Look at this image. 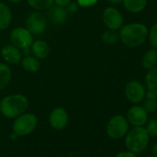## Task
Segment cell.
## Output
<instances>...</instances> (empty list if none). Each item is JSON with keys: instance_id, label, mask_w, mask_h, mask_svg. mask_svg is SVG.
I'll return each mask as SVG.
<instances>
[{"instance_id": "30", "label": "cell", "mask_w": 157, "mask_h": 157, "mask_svg": "<svg viewBox=\"0 0 157 157\" xmlns=\"http://www.w3.org/2000/svg\"><path fill=\"white\" fill-rule=\"evenodd\" d=\"M145 97H146V98H149V99H157V94H156L155 93H153V92L148 90V91L145 93Z\"/></svg>"}, {"instance_id": "20", "label": "cell", "mask_w": 157, "mask_h": 157, "mask_svg": "<svg viewBox=\"0 0 157 157\" xmlns=\"http://www.w3.org/2000/svg\"><path fill=\"white\" fill-rule=\"evenodd\" d=\"M21 62L22 67L28 72L34 73V72H37L40 68V61L35 56H27L24 58H22Z\"/></svg>"}, {"instance_id": "17", "label": "cell", "mask_w": 157, "mask_h": 157, "mask_svg": "<svg viewBox=\"0 0 157 157\" xmlns=\"http://www.w3.org/2000/svg\"><path fill=\"white\" fill-rule=\"evenodd\" d=\"M12 71L7 63H0V91L5 89L10 82Z\"/></svg>"}, {"instance_id": "4", "label": "cell", "mask_w": 157, "mask_h": 157, "mask_svg": "<svg viewBox=\"0 0 157 157\" xmlns=\"http://www.w3.org/2000/svg\"><path fill=\"white\" fill-rule=\"evenodd\" d=\"M37 117L33 113H23L16 117L12 128L17 136H27L37 127Z\"/></svg>"}, {"instance_id": "14", "label": "cell", "mask_w": 157, "mask_h": 157, "mask_svg": "<svg viewBox=\"0 0 157 157\" xmlns=\"http://www.w3.org/2000/svg\"><path fill=\"white\" fill-rule=\"evenodd\" d=\"M31 51L36 58L44 59L50 54V46L46 42L43 40H37L33 43Z\"/></svg>"}, {"instance_id": "28", "label": "cell", "mask_w": 157, "mask_h": 157, "mask_svg": "<svg viewBox=\"0 0 157 157\" xmlns=\"http://www.w3.org/2000/svg\"><path fill=\"white\" fill-rule=\"evenodd\" d=\"M116 157H138V156L136 155V153L128 151H121L118 154H117Z\"/></svg>"}, {"instance_id": "6", "label": "cell", "mask_w": 157, "mask_h": 157, "mask_svg": "<svg viewBox=\"0 0 157 157\" xmlns=\"http://www.w3.org/2000/svg\"><path fill=\"white\" fill-rule=\"evenodd\" d=\"M10 41L13 45L21 50L30 49L33 43V34L23 27H18L12 30L10 33Z\"/></svg>"}, {"instance_id": "3", "label": "cell", "mask_w": 157, "mask_h": 157, "mask_svg": "<svg viewBox=\"0 0 157 157\" xmlns=\"http://www.w3.org/2000/svg\"><path fill=\"white\" fill-rule=\"evenodd\" d=\"M150 141V136L146 129L142 127H134L128 132L125 140L126 147L129 151L134 153L142 152L148 146Z\"/></svg>"}, {"instance_id": "12", "label": "cell", "mask_w": 157, "mask_h": 157, "mask_svg": "<svg viewBox=\"0 0 157 157\" xmlns=\"http://www.w3.org/2000/svg\"><path fill=\"white\" fill-rule=\"evenodd\" d=\"M2 58L9 64H19L22 59V54L21 49L11 44H5L1 49Z\"/></svg>"}, {"instance_id": "18", "label": "cell", "mask_w": 157, "mask_h": 157, "mask_svg": "<svg viewBox=\"0 0 157 157\" xmlns=\"http://www.w3.org/2000/svg\"><path fill=\"white\" fill-rule=\"evenodd\" d=\"M141 65L147 70L157 66V49L154 48L147 51L142 57Z\"/></svg>"}, {"instance_id": "11", "label": "cell", "mask_w": 157, "mask_h": 157, "mask_svg": "<svg viewBox=\"0 0 157 157\" xmlns=\"http://www.w3.org/2000/svg\"><path fill=\"white\" fill-rule=\"evenodd\" d=\"M127 119L134 127H141L148 120V113L142 106L134 105L130 107L127 114Z\"/></svg>"}, {"instance_id": "15", "label": "cell", "mask_w": 157, "mask_h": 157, "mask_svg": "<svg viewBox=\"0 0 157 157\" xmlns=\"http://www.w3.org/2000/svg\"><path fill=\"white\" fill-rule=\"evenodd\" d=\"M12 21V13L10 8L0 2V30H6L9 28Z\"/></svg>"}, {"instance_id": "10", "label": "cell", "mask_w": 157, "mask_h": 157, "mask_svg": "<svg viewBox=\"0 0 157 157\" xmlns=\"http://www.w3.org/2000/svg\"><path fill=\"white\" fill-rule=\"evenodd\" d=\"M49 123L50 126L56 130L64 129L68 123L67 112L63 107L54 108L49 116Z\"/></svg>"}, {"instance_id": "13", "label": "cell", "mask_w": 157, "mask_h": 157, "mask_svg": "<svg viewBox=\"0 0 157 157\" xmlns=\"http://www.w3.org/2000/svg\"><path fill=\"white\" fill-rule=\"evenodd\" d=\"M47 10H48L47 11V19L52 24L57 26V25L63 24L67 21V11L66 8L53 5Z\"/></svg>"}, {"instance_id": "23", "label": "cell", "mask_w": 157, "mask_h": 157, "mask_svg": "<svg viewBox=\"0 0 157 157\" xmlns=\"http://www.w3.org/2000/svg\"><path fill=\"white\" fill-rule=\"evenodd\" d=\"M148 37L151 44L157 49V23L152 25L151 29L148 31Z\"/></svg>"}, {"instance_id": "8", "label": "cell", "mask_w": 157, "mask_h": 157, "mask_svg": "<svg viewBox=\"0 0 157 157\" xmlns=\"http://www.w3.org/2000/svg\"><path fill=\"white\" fill-rule=\"evenodd\" d=\"M102 18L105 25L109 30L117 31L123 26V22H124L123 16L121 12L114 7L106 8L103 12Z\"/></svg>"}, {"instance_id": "2", "label": "cell", "mask_w": 157, "mask_h": 157, "mask_svg": "<svg viewBox=\"0 0 157 157\" xmlns=\"http://www.w3.org/2000/svg\"><path fill=\"white\" fill-rule=\"evenodd\" d=\"M29 106V100L23 94H11L0 101V112L8 118H16L25 113Z\"/></svg>"}, {"instance_id": "31", "label": "cell", "mask_w": 157, "mask_h": 157, "mask_svg": "<svg viewBox=\"0 0 157 157\" xmlns=\"http://www.w3.org/2000/svg\"><path fill=\"white\" fill-rule=\"evenodd\" d=\"M107 1L109 3H111L112 5H119V4L122 3L123 0H107Z\"/></svg>"}, {"instance_id": "26", "label": "cell", "mask_w": 157, "mask_h": 157, "mask_svg": "<svg viewBox=\"0 0 157 157\" xmlns=\"http://www.w3.org/2000/svg\"><path fill=\"white\" fill-rule=\"evenodd\" d=\"M98 2V0H77V4L81 8H87L94 6Z\"/></svg>"}, {"instance_id": "34", "label": "cell", "mask_w": 157, "mask_h": 157, "mask_svg": "<svg viewBox=\"0 0 157 157\" xmlns=\"http://www.w3.org/2000/svg\"><path fill=\"white\" fill-rule=\"evenodd\" d=\"M150 157H157L156 155H152V156H150Z\"/></svg>"}, {"instance_id": "19", "label": "cell", "mask_w": 157, "mask_h": 157, "mask_svg": "<svg viewBox=\"0 0 157 157\" xmlns=\"http://www.w3.org/2000/svg\"><path fill=\"white\" fill-rule=\"evenodd\" d=\"M145 82L147 89L157 94V66L148 69L145 77Z\"/></svg>"}, {"instance_id": "22", "label": "cell", "mask_w": 157, "mask_h": 157, "mask_svg": "<svg viewBox=\"0 0 157 157\" xmlns=\"http://www.w3.org/2000/svg\"><path fill=\"white\" fill-rule=\"evenodd\" d=\"M102 41L106 44H114L119 40V34L117 31L114 30H107L103 33L102 34Z\"/></svg>"}, {"instance_id": "25", "label": "cell", "mask_w": 157, "mask_h": 157, "mask_svg": "<svg viewBox=\"0 0 157 157\" xmlns=\"http://www.w3.org/2000/svg\"><path fill=\"white\" fill-rule=\"evenodd\" d=\"M145 129L150 137H157V120H151Z\"/></svg>"}, {"instance_id": "9", "label": "cell", "mask_w": 157, "mask_h": 157, "mask_svg": "<svg viewBox=\"0 0 157 157\" xmlns=\"http://www.w3.org/2000/svg\"><path fill=\"white\" fill-rule=\"evenodd\" d=\"M145 93L143 84L138 81H131L125 87V95L127 99L133 104L142 102L145 97Z\"/></svg>"}, {"instance_id": "27", "label": "cell", "mask_w": 157, "mask_h": 157, "mask_svg": "<svg viewBox=\"0 0 157 157\" xmlns=\"http://www.w3.org/2000/svg\"><path fill=\"white\" fill-rule=\"evenodd\" d=\"M78 7L77 3H74V2H70L67 7H66V10L67 11V13H75L78 10Z\"/></svg>"}, {"instance_id": "5", "label": "cell", "mask_w": 157, "mask_h": 157, "mask_svg": "<svg viewBox=\"0 0 157 157\" xmlns=\"http://www.w3.org/2000/svg\"><path fill=\"white\" fill-rule=\"evenodd\" d=\"M128 130V121L121 115H116L110 118L106 126L107 135L113 140L123 138Z\"/></svg>"}, {"instance_id": "32", "label": "cell", "mask_w": 157, "mask_h": 157, "mask_svg": "<svg viewBox=\"0 0 157 157\" xmlns=\"http://www.w3.org/2000/svg\"><path fill=\"white\" fill-rule=\"evenodd\" d=\"M152 152L154 153V155H156L157 156V143H155L154 145H153V147H152Z\"/></svg>"}, {"instance_id": "24", "label": "cell", "mask_w": 157, "mask_h": 157, "mask_svg": "<svg viewBox=\"0 0 157 157\" xmlns=\"http://www.w3.org/2000/svg\"><path fill=\"white\" fill-rule=\"evenodd\" d=\"M143 108L147 113H153L157 109V99H149L146 98L144 102Z\"/></svg>"}, {"instance_id": "21", "label": "cell", "mask_w": 157, "mask_h": 157, "mask_svg": "<svg viewBox=\"0 0 157 157\" xmlns=\"http://www.w3.org/2000/svg\"><path fill=\"white\" fill-rule=\"evenodd\" d=\"M28 4L33 10L41 11L50 9L54 4V0H28Z\"/></svg>"}, {"instance_id": "29", "label": "cell", "mask_w": 157, "mask_h": 157, "mask_svg": "<svg viewBox=\"0 0 157 157\" xmlns=\"http://www.w3.org/2000/svg\"><path fill=\"white\" fill-rule=\"evenodd\" d=\"M71 1L72 0H54V3H56V6L66 8Z\"/></svg>"}, {"instance_id": "1", "label": "cell", "mask_w": 157, "mask_h": 157, "mask_svg": "<svg viewBox=\"0 0 157 157\" xmlns=\"http://www.w3.org/2000/svg\"><path fill=\"white\" fill-rule=\"evenodd\" d=\"M148 28L138 22L123 25L118 33L119 39L128 47H138L141 45L148 37Z\"/></svg>"}, {"instance_id": "33", "label": "cell", "mask_w": 157, "mask_h": 157, "mask_svg": "<svg viewBox=\"0 0 157 157\" xmlns=\"http://www.w3.org/2000/svg\"><path fill=\"white\" fill-rule=\"evenodd\" d=\"M8 1L11 2V3H21L23 1V0H8Z\"/></svg>"}, {"instance_id": "16", "label": "cell", "mask_w": 157, "mask_h": 157, "mask_svg": "<svg viewBox=\"0 0 157 157\" xmlns=\"http://www.w3.org/2000/svg\"><path fill=\"white\" fill-rule=\"evenodd\" d=\"M122 3L127 11L139 13L146 8L147 0H123Z\"/></svg>"}, {"instance_id": "7", "label": "cell", "mask_w": 157, "mask_h": 157, "mask_svg": "<svg viewBox=\"0 0 157 157\" xmlns=\"http://www.w3.org/2000/svg\"><path fill=\"white\" fill-rule=\"evenodd\" d=\"M26 29L34 35L44 33L46 29V18L38 10L32 12L26 19Z\"/></svg>"}]
</instances>
